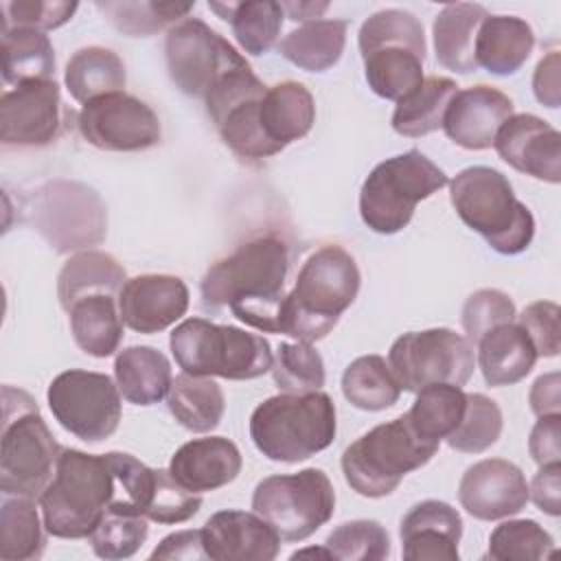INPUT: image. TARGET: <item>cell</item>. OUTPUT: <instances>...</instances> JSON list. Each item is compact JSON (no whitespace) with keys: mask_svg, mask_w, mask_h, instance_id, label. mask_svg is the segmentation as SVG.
I'll use <instances>...</instances> for the list:
<instances>
[{"mask_svg":"<svg viewBox=\"0 0 561 561\" xmlns=\"http://www.w3.org/2000/svg\"><path fill=\"white\" fill-rule=\"evenodd\" d=\"M302 557H322V559H333L331 550L327 546L322 548H307V550H298L291 554V559H302Z\"/></svg>","mask_w":561,"mask_h":561,"instance_id":"57","label":"cell"},{"mask_svg":"<svg viewBox=\"0 0 561 561\" xmlns=\"http://www.w3.org/2000/svg\"><path fill=\"white\" fill-rule=\"evenodd\" d=\"M59 85L55 79L18 83L0 99V140L4 147H46L59 134Z\"/></svg>","mask_w":561,"mask_h":561,"instance_id":"17","label":"cell"},{"mask_svg":"<svg viewBox=\"0 0 561 561\" xmlns=\"http://www.w3.org/2000/svg\"><path fill=\"white\" fill-rule=\"evenodd\" d=\"M502 434V410L482 392L467 394V408L458 427L445 438L447 445L462 454H480L497 443Z\"/></svg>","mask_w":561,"mask_h":561,"instance_id":"43","label":"cell"},{"mask_svg":"<svg viewBox=\"0 0 561 561\" xmlns=\"http://www.w3.org/2000/svg\"><path fill=\"white\" fill-rule=\"evenodd\" d=\"M151 559H208L202 543V530H178L167 535L151 552Z\"/></svg>","mask_w":561,"mask_h":561,"instance_id":"53","label":"cell"},{"mask_svg":"<svg viewBox=\"0 0 561 561\" xmlns=\"http://www.w3.org/2000/svg\"><path fill=\"white\" fill-rule=\"evenodd\" d=\"M195 2H96L107 22L129 37H149L164 26H175L193 11Z\"/></svg>","mask_w":561,"mask_h":561,"instance_id":"41","label":"cell"},{"mask_svg":"<svg viewBox=\"0 0 561 561\" xmlns=\"http://www.w3.org/2000/svg\"><path fill=\"white\" fill-rule=\"evenodd\" d=\"M460 506L476 519L493 522L517 515L528 504V482L515 462L484 458L471 465L458 484Z\"/></svg>","mask_w":561,"mask_h":561,"instance_id":"18","label":"cell"},{"mask_svg":"<svg viewBox=\"0 0 561 561\" xmlns=\"http://www.w3.org/2000/svg\"><path fill=\"white\" fill-rule=\"evenodd\" d=\"M517 318V324L528 333L539 357H554L561 348L559 305L550 300L530 302Z\"/></svg>","mask_w":561,"mask_h":561,"instance_id":"50","label":"cell"},{"mask_svg":"<svg viewBox=\"0 0 561 561\" xmlns=\"http://www.w3.org/2000/svg\"><path fill=\"white\" fill-rule=\"evenodd\" d=\"M77 125L83 140L103 151H145L162 138L158 114L125 92L88 101Z\"/></svg>","mask_w":561,"mask_h":561,"instance_id":"16","label":"cell"},{"mask_svg":"<svg viewBox=\"0 0 561 561\" xmlns=\"http://www.w3.org/2000/svg\"><path fill=\"white\" fill-rule=\"evenodd\" d=\"M206 557L213 561H272L280 550L278 533L256 513L219 511L202 528Z\"/></svg>","mask_w":561,"mask_h":561,"instance_id":"22","label":"cell"},{"mask_svg":"<svg viewBox=\"0 0 561 561\" xmlns=\"http://www.w3.org/2000/svg\"><path fill=\"white\" fill-rule=\"evenodd\" d=\"M559 434H561V414L539 416V421L535 423L530 438H528L530 456L539 467L559 462V458H561Z\"/></svg>","mask_w":561,"mask_h":561,"instance_id":"51","label":"cell"},{"mask_svg":"<svg viewBox=\"0 0 561 561\" xmlns=\"http://www.w3.org/2000/svg\"><path fill=\"white\" fill-rule=\"evenodd\" d=\"M149 535L147 517L105 511L96 528L90 533L88 541L96 557L107 561L134 557Z\"/></svg>","mask_w":561,"mask_h":561,"instance_id":"46","label":"cell"},{"mask_svg":"<svg viewBox=\"0 0 561 561\" xmlns=\"http://www.w3.org/2000/svg\"><path fill=\"white\" fill-rule=\"evenodd\" d=\"M537 357L528 333L515 322L500 324L478 340V364L489 386L522 381L533 370Z\"/></svg>","mask_w":561,"mask_h":561,"instance_id":"27","label":"cell"},{"mask_svg":"<svg viewBox=\"0 0 561 561\" xmlns=\"http://www.w3.org/2000/svg\"><path fill=\"white\" fill-rule=\"evenodd\" d=\"M559 373H548L535 379L530 388V408L537 416H548V414H559L561 410V397H559Z\"/></svg>","mask_w":561,"mask_h":561,"instance_id":"55","label":"cell"},{"mask_svg":"<svg viewBox=\"0 0 561 561\" xmlns=\"http://www.w3.org/2000/svg\"><path fill=\"white\" fill-rule=\"evenodd\" d=\"M164 59L175 88L195 99H206L221 79L250 68L228 39L197 18H184L169 28Z\"/></svg>","mask_w":561,"mask_h":561,"instance_id":"13","label":"cell"},{"mask_svg":"<svg viewBox=\"0 0 561 561\" xmlns=\"http://www.w3.org/2000/svg\"><path fill=\"white\" fill-rule=\"evenodd\" d=\"M515 305L508 294L500 289H478L465 300L462 329L469 344L473 346L486 331L506 322H515Z\"/></svg>","mask_w":561,"mask_h":561,"instance_id":"47","label":"cell"},{"mask_svg":"<svg viewBox=\"0 0 561 561\" xmlns=\"http://www.w3.org/2000/svg\"><path fill=\"white\" fill-rule=\"evenodd\" d=\"M552 554L554 539L535 519L502 522L489 537L486 559L493 561H539Z\"/></svg>","mask_w":561,"mask_h":561,"instance_id":"42","label":"cell"},{"mask_svg":"<svg viewBox=\"0 0 561 561\" xmlns=\"http://www.w3.org/2000/svg\"><path fill=\"white\" fill-rule=\"evenodd\" d=\"M114 495L116 478L105 454L61 447L55 473L37 497L46 533L59 539L90 537Z\"/></svg>","mask_w":561,"mask_h":561,"instance_id":"3","label":"cell"},{"mask_svg":"<svg viewBox=\"0 0 561 561\" xmlns=\"http://www.w3.org/2000/svg\"><path fill=\"white\" fill-rule=\"evenodd\" d=\"M449 184L447 173L419 149L379 162L362 184L359 215L377 234L403 230L419 202Z\"/></svg>","mask_w":561,"mask_h":561,"instance_id":"10","label":"cell"},{"mask_svg":"<svg viewBox=\"0 0 561 561\" xmlns=\"http://www.w3.org/2000/svg\"><path fill=\"white\" fill-rule=\"evenodd\" d=\"M252 511L283 541H302L324 526L335 511V491L322 469L263 478L252 493Z\"/></svg>","mask_w":561,"mask_h":561,"instance_id":"11","label":"cell"},{"mask_svg":"<svg viewBox=\"0 0 561 561\" xmlns=\"http://www.w3.org/2000/svg\"><path fill=\"white\" fill-rule=\"evenodd\" d=\"M561 467L559 462L541 465L539 471L533 478V484L528 486V497L537 504L539 511H543L550 517H557L561 513Z\"/></svg>","mask_w":561,"mask_h":561,"instance_id":"52","label":"cell"},{"mask_svg":"<svg viewBox=\"0 0 561 561\" xmlns=\"http://www.w3.org/2000/svg\"><path fill=\"white\" fill-rule=\"evenodd\" d=\"M449 199L462 224L495 252L513 256L530 245L535 217L497 169L482 164L462 169L449 182Z\"/></svg>","mask_w":561,"mask_h":561,"instance_id":"5","label":"cell"},{"mask_svg":"<svg viewBox=\"0 0 561 561\" xmlns=\"http://www.w3.org/2000/svg\"><path fill=\"white\" fill-rule=\"evenodd\" d=\"M188 309V287L171 274H142L129 278L118 294L123 324L136 333H160Z\"/></svg>","mask_w":561,"mask_h":561,"instance_id":"20","label":"cell"},{"mask_svg":"<svg viewBox=\"0 0 561 561\" xmlns=\"http://www.w3.org/2000/svg\"><path fill=\"white\" fill-rule=\"evenodd\" d=\"M55 50L44 31L2 28V77L7 83L53 79Z\"/></svg>","mask_w":561,"mask_h":561,"instance_id":"38","label":"cell"},{"mask_svg":"<svg viewBox=\"0 0 561 561\" xmlns=\"http://www.w3.org/2000/svg\"><path fill=\"white\" fill-rule=\"evenodd\" d=\"M337 561H381L390 557L388 530L375 519H353L333 528L324 541Z\"/></svg>","mask_w":561,"mask_h":561,"instance_id":"45","label":"cell"},{"mask_svg":"<svg viewBox=\"0 0 561 561\" xmlns=\"http://www.w3.org/2000/svg\"><path fill=\"white\" fill-rule=\"evenodd\" d=\"M458 92V83L449 77H425L410 94L397 101L392 112V129L408 138H421L443 127L449 101Z\"/></svg>","mask_w":561,"mask_h":561,"instance_id":"33","label":"cell"},{"mask_svg":"<svg viewBox=\"0 0 561 561\" xmlns=\"http://www.w3.org/2000/svg\"><path fill=\"white\" fill-rule=\"evenodd\" d=\"M167 405L182 427L195 434H206L219 425L226 410V399L219 383L210 377L182 373L171 381Z\"/></svg>","mask_w":561,"mask_h":561,"instance_id":"35","label":"cell"},{"mask_svg":"<svg viewBox=\"0 0 561 561\" xmlns=\"http://www.w3.org/2000/svg\"><path fill=\"white\" fill-rule=\"evenodd\" d=\"M116 386L134 405H153L171 388V364L153 346H127L114 362Z\"/></svg>","mask_w":561,"mask_h":561,"instance_id":"29","label":"cell"},{"mask_svg":"<svg viewBox=\"0 0 561 561\" xmlns=\"http://www.w3.org/2000/svg\"><path fill=\"white\" fill-rule=\"evenodd\" d=\"M467 408V392L454 383H432L416 392V401L405 412L412 427L427 440L440 443L460 423Z\"/></svg>","mask_w":561,"mask_h":561,"instance_id":"40","label":"cell"},{"mask_svg":"<svg viewBox=\"0 0 561 561\" xmlns=\"http://www.w3.org/2000/svg\"><path fill=\"white\" fill-rule=\"evenodd\" d=\"M55 421L85 443L110 438L121 423V390L103 373L70 368L46 392Z\"/></svg>","mask_w":561,"mask_h":561,"instance_id":"15","label":"cell"},{"mask_svg":"<svg viewBox=\"0 0 561 561\" xmlns=\"http://www.w3.org/2000/svg\"><path fill=\"white\" fill-rule=\"evenodd\" d=\"M535 33L517 15H486L476 35V64L491 75H513L530 57Z\"/></svg>","mask_w":561,"mask_h":561,"instance_id":"26","label":"cell"},{"mask_svg":"<svg viewBox=\"0 0 561 561\" xmlns=\"http://www.w3.org/2000/svg\"><path fill=\"white\" fill-rule=\"evenodd\" d=\"M46 526L33 497L2 493L0 500V559L2 561H33L44 554Z\"/></svg>","mask_w":561,"mask_h":561,"instance_id":"36","label":"cell"},{"mask_svg":"<svg viewBox=\"0 0 561 561\" xmlns=\"http://www.w3.org/2000/svg\"><path fill=\"white\" fill-rule=\"evenodd\" d=\"M239 447L224 436L193 438L169 462V473L191 493H206L230 484L241 471Z\"/></svg>","mask_w":561,"mask_h":561,"instance_id":"24","label":"cell"},{"mask_svg":"<svg viewBox=\"0 0 561 561\" xmlns=\"http://www.w3.org/2000/svg\"><path fill=\"white\" fill-rule=\"evenodd\" d=\"M64 81L70 96L85 105L99 96L123 92L127 75L123 59L114 50L103 46H85L68 59Z\"/></svg>","mask_w":561,"mask_h":561,"instance_id":"32","label":"cell"},{"mask_svg":"<svg viewBox=\"0 0 561 561\" xmlns=\"http://www.w3.org/2000/svg\"><path fill=\"white\" fill-rule=\"evenodd\" d=\"M486 15L489 11L473 2H454L440 9L432 24L434 50L440 66L460 75L478 70L473 48L478 28Z\"/></svg>","mask_w":561,"mask_h":561,"instance_id":"28","label":"cell"},{"mask_svg":"<svg viewBox=\"0 0 561 561\" xmlns=\"http://www.w3.org/2000/svg\"><path fill=\"white\" fill-rule=\"evenodd\" d=\"M116 296L92 294L79 298L70 309V331L77 346L92 357H110L123 337V318L116 311Z\"/></svg>","mask_w":561,"mask_h":561,"instance_id":"31","label":"cell"},{"mask_svg":"<svg viewBox=\"0 0 561 561\" xmlns=\"http://www.w3.org/2000/svg\"><path fill=\"white\" fill-rule=\"evenodd\" d=\"M35 230L57 252L99 245L105 237L107 215L99 193L79 182L55 180L37 188L31 202Z\"/></svg>","mask_w":561,"mask_h":561,"instance_id":"14","label":"cell"},{"mask_svg":"<svg viewBox=\"0 0 561 561\" xmlns=\"http://www.w3.org/2000/svg\"><path fill=\"white\" fill-rule=\"evenodd\" d=\"M125 270L112 254L85 250L70 256L57 276L59 305L68 311L79 298L92 294H121L125 285Z\"/></svg>","mask_w":561,"mask_h":561,"instance_id":"30","label":"cell"},{"mask_svg":"<svg viewBox=\"0 0 561 561\" xmlns=\"http://www.w3.org/2000/svg\"><path fill=\"white\" fill-rule=\"evenodd\" d=\"M342 392L351 405L379 412L399 401L401 386L381 355H362L344 368Z\"/></svg>","mask_w":561,"mask_h":561,"instance_id":"39","label":"cell"},{"mask_svg":"<svg viewBox=\"0 0 561 561\" xmlns=\"http://www.w3.org/2000/svg\"><path fill=\"white\" fill-rule=\"evenodd\" d=\"M497 156L519 173L559 184L561 180V136L535 114H513L493 142Z\"/></svg>","mask_w":561,"mask_h":561,"instance_id":"19","label":"cell"},{"mask_svg":"<svg viewBox=\"0 0 561 561\" xmlns=\"http://www.w3.org/2000/svg\"><path fill=\"white\" fill-rule=\"evenodd\" d=\"M208 7L219 13L221 20L230 22L239 46L250 55L267 53L283 28L280 2L272 0H248V2H208Z\"/></svg>","mask_w":561,"mask_h":561,"instance_id":"37","label":"cell"},{"mask_svg":"<svg viewBox=\"0 0 561 561\" xmlns=\"http://www.w3.org/2000/svg\"><path fill=\"white\" fill-rule=\"evenodd\" d=\"M440 443L423 438L405 414L381 423L351 443L342 454L346 484L362 497L390 495L399 482L427 465Z\"/></svg>","mask_w":561,"mask_h":561,"instance_id":"8","label":"cell"},{"mask_svg":"<svg viewBox=\"0 0 561 561\" xmlns=\"http://www.w3.org/2000/svg\"><path fill=\"white\" fill-rule=\"evenodd\" d=\"M346 20L307 22L280 42V55L307 72H324L333 68L346 44Z\"/></svg>","mask_w":561,"mask_h":561,"instance_id":"34","label":"cell"},{"mask_svg":"<svg viewBox=\"0 0 561 561\" xmlns=\"http://www.w3.org/2000/svg\"><path fill=\"white\" fill-rule=\"evenodd\" d=\"M513 116V101L491 85L458 90L447 105L443 129L462 149L480 151L495 142L500 127Z\"/></svg>","mask_w":561,"mask_h":561,"instance_id":"21","label":"cell"},{"mask_svg":"<svg viewBox=\"0 0 561 561\" xmlns=\"http://www.w3.org/2000/svg\"><path fill=\"white\" fill-rule=\"evenodd\" d=\"M202 508V495L191 493L184 489L175 478L169 473V469H158L156 478V491L151 497V504L145 513L149 522L158 524H182L197 515Z\"/></svg>","mask_w":561,"mask_h":561,"instance_id":"49","label":"cell"},{"mask_svg":"<svg viewBox=\"0 0 561 561\" xmlns=\"http://www.w3.org/2000/svg\"><path fill=\"white\" fill-rule=\"evenodd\" d=\"M362 274L355 259L340 245L316 250L300 267L296 283L280 302L278 333L296 342H318L355 302Z\"/></svg>","mask_w":561,"mask_h":561,"instance_id":"2","label":"cell"},{"mask_svg":"<svg viewBox=\"0 0 561 561\" xmlns=\"http://www.w3.org/2000/svg\"><path fill=\"white\" fill-rule=\"evenodd\" d=\"M368 88L399 101L423 81L425 35L421 22L403 9L373 13L357 35Z\"/></svg>","mask_w":561,"mask_h":561,"instance_id":"9","label":"cell"},{"mask_svg":"<svg viewBox=\"0 0 561 561\" xmlns=\"http://www.w3.org/2000/svg\"><path fill=\"white\" fill-rule=\"evenodd\" d=\"M337 432L327 392H283L259 403L250 416L254 447L274 462H300L327 449Z\"/></svg>","mask_w":561,"mask_h":561,"instance_id":"4","label":"cell"},{"mask_svg":"<svg viewBox=\"0 0 561 561\" xmlns=\"http://www.w3.org/2000/svg\"><path fill=\"white\" fill-rule=\"evenodd\" d=\"M77 2L68 0H11L2 2V28L50 31L64 26L77 11Z\"/></svg>","mask_w":561,"mask_h":561,"instance_id":"48","label":"cell"},{"mask_svg":"<svg viewBox=\"0 0 561 561\" xmlns=\"http://www.w3.org/2000/svg\"><path fill=\"white\" fill-rule=\"evenodd\" d=\"M169 346L182 373L195 377L256 379L272 370L274 362L272 346L263 335L204 318L180 322L171 331Z\"/></svg>","mask_w":561,"mask_h":561,"instance_id":"7","label":"cell"},{"mask_svg":"<svg viewBox=\"0 0 561 561\" xmlns=\"http://www.w3.org/2000/svg\"><path fill=\"white\" fill-rule=\"evenodd\" d=\"M287 270V243L274 234L254 237L208 267L199 285L202 302L215 311L230 309L259 331L278 333Z\"/></svg>","mask_w":561,"mask_h":561,"instance_id":"1","label":"cell"},{"mask_svg":"<svg viewBox=\"0 0 561 561\" xmlns=\"http://www.w3.org/2000/svg\"><path fill=\"white\" fill-rule=\"evenodd\" d=\"M280 9L283 13L289 15V20L307 24L313 20H322V13L329 9V2H305V0L280 2Z\"/></svg>","mask_w":561,"mask_h":561,"instance_id":"56","label":"cell"},{"mask_svg":"<svg viewBox=\"0 0 561 561\" xmlns=\"http://www.w3.org/2000/svg\"><path fill=\"white\" fill-rule=\"evenodd\" d=\"M274 383L283 392H311L324 386L322 355L309 342H283L272 362Z\"/></svg>","mask_w":561,"mask_h":561,"instance_id":"44","label":"cell"},{"mask_svg":"<svg viewBox=\"0 0 561 561\" xmlns=\"http://www.w3.org/2000/svg\"><path fill=\"white\" fill-rule=\"evenodd\" d=\"M259 118L265 138L276 151H283L289 142L307 136L316 123V101L311 92L298 81H283L261 99Z\"/></svg>","mask_w":561,"mask_h":561,"instance_id":"25","label":"cell"},{"mask_svg":"<svg viewBox=\"0 0 561 561\" xmlns=\"http://www.w3.org/2000/svg\"><path fill=\"white\" fill-rule=\"evenodd\" d=\"M401 550L408 561H458L460 513L443 500H423L401 519Z\"/></svg>","mask_w":561,"mask_h":561,"instance_id":"23","label":"cell"},{"mask_svg":"<svg viewBox=\"0 0 561 561\" xmlns=\"http://www.w3.org/2000/svg\"><path fill=\"white\" fill-rule=\"evenodd\" d=\"M61 447L50 434L33 397L20 388H2L0 491L39 497L55 473Z\"/></svg>","mask_w":561,"mask_h":561,"instance_id":"6","label":"cell"},{"mask_svg":"<svg viewBox=\"0 0 561 561\" xmlns=\"http://www.w3.org/2000/svg\"><path fill=\"white\" fill-rule=\"evenodd\" d=\"M388 366L401 390L419 392L432 383L465 386L473 373L476 355L467 337L438 327L397 337L388 353Z\"/></svg>","mask_w":561,"mask_h":561,"instance_id":"12","label":"cell"},{"mask_svg":"<svg viewBox=\"0 0 561 561\" xmlns=\"http://www.w3.org/2000/svg\"><path fill=\"white\" fill-rule=\"evenodd\" d=\"M533 92L535 99L546 107H559V53L550 50L539 59L533 75Z\"/></svg>","mask_w":561,"mask_h":561,"instance_id":"54","label":"cell"}]
</instances>
